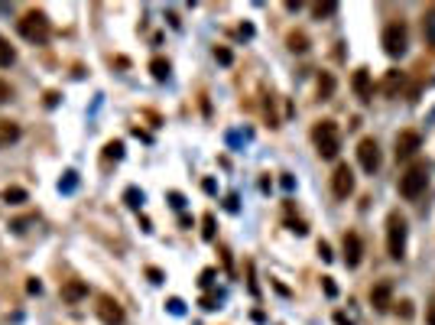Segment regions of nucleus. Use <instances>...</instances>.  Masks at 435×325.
Listing matches in <instances>:
<instances>
[{"label":"nucleus","mask_w":435,"mask_h":325,"mask_svg":"<svg viewBox=\"0 0 435 325\" xmlns=\"http://www.w3.org/2000/svg\"><path fill=\"white\" fill-rule=\"evenodd\" d=\"M403 72H399V68H390V72H387V78H384V91L387 95H397L399 88H403Z\"/></svg>","instance_id":"2eb2a0df"},{"label":"nucleus","mask_w":435,"mask_h":325,"mask_svg":"<svg viewBox=\"0 0 435 325\" xmlns=\"http://www.w3.org/2000/svg\"><path fill=\"white\" fill-rule=\"evenodd\" d=\"M104 156L117 162L120 156H124V143H120V140H111V143H108V147H104Z\"/></svg>","instance_id":"412c9836"},{"label":"nucleus","mask_w":435,"mask_h":325,"mask_svg":"<svg viewBox=\"0 0 435 325\" xmlns=\"http://www.w3.org/2000/svg\"><path fill=\"white\" fill-rule=\"evenodd\" d=\"M351 88H355V95L361 98V101H370V98H374V81H370V68H357L355 78H351Z\"/></svg>","instance_id":"9b49d317"},{"label":"nucleus","mask_w":435,"mask_h":325,"mask_svg":"<svg viewBox=\"0 0 435 325\" xmlns=\"http://www.w3.org/2000/svg\"><path fill=\"white\" fill-rule=\"evenodd\" d=\"M14 59H16V52H14V46L7 43V39L0 36V68H7V66H14Z\"/></svg>","instance_id":"f3484780"},{"label":"nucleus","mask_w":435,"mask_h":325,"mask_svg":"<svg viewBox=\"0 0 435 325\" xmlns=\"http://www.w3.org/2000/svg\"><path fill=\"white\" fill-rule=\"evenodd\" d=\"M124 199H127V205H130V208H140L143 205V192H140V189H127Z\"/></svg>","instance_id":"393cba45"},{"label":"nucleus","mask_w":435,"mask_h":325,"mask_svg":"<svg viewBox=\"0 0 435 325\" xmlns=\"http://www.w3.org/2000/svg\"><path fill=\"white\" fill-rule=\"evenodd\" d=\"M150 72H153L156 81H166V78H169V62H166V59H153V62H150Z\"/></svg>","instance_id":"a211bd4d"},{"label":"nucleus","mask_w":435,"mask_h":325,"mask_svg":"<svg viewBox=\"0 0 435 325\" xmlns=\"http://www.w3.org/2000/svg\"><path fill=\"white\" fill-rule=\"evenodd\" d=\"M426 185H429V170L422 162H416V166H409V170L399 176V195H403V199H419V195L426 192Z\"/></svg>","instance_id":"39448f33"},{"label":"nucleus","mask_w":435,"mask_h":325,"mask_svg":"<svg viewBox=\"0 0 435 325\" xmlns=\"http://www.w3.org/2000/svg\"><path fill=\"white\" fill-rule=\"evenodd\" d=\"M26 289H30V293H43V287H39V280H30V283H26Z\"/></svg>","instance_id":"c9c22d12"},{"label":"nucleus","mask_w":435,"mask_h":325,"mask_svg":"<svg viewBox=\"0 0 435 325\" xmlns=\"http://www.w3.org/2000/svg\"><path fill=\"white\" fill-rule=\"evenodd\" d=\"M10 98H14V88H10L7 81L0 78V104H4V101H10Z\"/></svg>","instance_id":"bb28decb"},{"label":"nucleus","mask_w":435,"mask_h":325,"mask_svg":"<svg viewBox=\"0 0 435 325\" xmlns=\"http://www.w3.org/2000/svg\"><path fill=\"white\" fill-rule=\"evenodd\" d=\"M397 312H399V316H403V319H409V316H413V303H409V299H403V303H397Z\"/></svg>","instance_id":"cd10ccee"},{"label":"nucleus","mask_w":435,"mask_h":325,"mask_svg":"<svg viewBox=\"0 0 435 325\" xmlns=\"http://www.w3.org/2000/svg\"><path fill=\"white\" fill-rule=\"evenodd\" d=\"M169 309L179 316V312H182V303H179V299H169Z\"/></svg>","instance_id":"e433bc0d"},{"label":"nucleus","mask_w":435,"mask_h":325,"mask_svg":"<svg viewBox=\"0 0 435 325\" xmlns=\"http://www.w3.org/2000/svg\"><path fill=\"white\" fill-rule=\"evenodd\" d=\"M312 143H315L318 156L322 160H335V156L341 153V130L335 120H318L315 127H312Z\"/></svg>","instance_id":"f03ea898"},{"label":"nucleus","mask_w":435,"mask_h":325,"mask_svg":"<svg viewBox=\"0 0 435 325\" xmlns=\"http://www.w3.org/2000/svg\"><path fill=\"white\" fill-rule=\"evenodd\" d=\"M332 192L338 195V199H347V195L355 192V172H351V166L347 162H338L332 172Z\"/></svg>","instance_id":"6e6552de"},{"label":"nucleus","mask_w":435,"mask_h":325,"mask_svg":"<svg viewBox=\"0 0 435 325\" xmlns=\"http://www.w3.org/2000/svg\"><path fill=\"white\" fill-rule=\"evenodd\" d=\"M211 280H214V270H205V274H201V287H208Z\"/></svg>","instance_id":"72a5a7b5"},{"label":"nucleus","mask_w":435,"mask_h":325,"mask_svg":"<svg viewBox=\"0 0 435 325\" xmlns=\"http://www.w3.org/2000/svg\"><path fill=\"white\" fill-rule=\"evenodd\" d=\"M406 234H409V228H406L403 215H399V212L387 215V254H390L393 260H403L406 257Z\"/></svg>","instance_id":"7ed1b4c3"},{"label":"nucleus","mask_w":435,"mask_h":325,"mask_svg":"<svg viewBox=\"0 0 435 325\" xmlns=\"http://www.w3.org/2000/svg\"><path fill=\"white\" fill-rule=\"evenodd\" d=\"M370 303H374V309L377 312H387V309H390V306H393V287H390V283H377V287L374 289H370Z\"/></svg>","instance_id":"f8f14e48"},{"label":"nucleus","mask_w":435,"mask_h":325,"mask_svg":"<svg viewBox=\"0 0 435 325\" xmlns=\"http://www.w3.org/2000/svg\"><path fill=\"white\" fill-rule=\"evenodd\" d=\"M318 254H322V260H332L335 254H332V247H328V244L325 241H318Z\"/></svg>","instance_id":"c756f323"},{"label":"nucleus","mask_w":435,"mask_h":325,"mask_svg":"<svg viewBox=\"0 0 435 325\" xmlns=\"http://www.w3.org/2000/svg\"><path fill=\"white\" fill-rule=\"evenodd\" d=\"M16 137H20V130L10 127V120H0V140H16Z\"/></svg>","instance_id":"5701e85b"},{"label":"nucleus","mask_w":435,"mask_h":325,"mask_svg":"<svg viewBox=\"0 0 435 325\" xmlns=\"http://www.w3.org/2000/svg\"><path fill=\"white\" fill-rule=\"evenodd\" d=\"M95 312H98V319H101L104 325H124V309H120V303L114 299V296H108V293H101L95 299Z\"/></svg>","instance_id":"423d86ee"},{"label":"nucleus","mask_w":435,"mask_h":325,"mask_svg":"<svg viewBox=\"0 0 435 325\" xmlns=\"http://www.w3.org/2000/svg\"><path fill=\"white\" fill-rule=\"evenodd\" d=\"M332 91H335V78L328 72H322V75H318V95H322V98H332Z\"/></svg>","instance_id":"6ab92c4d"},{"label":"nucleus","mask_w":435,"mask_h":325,"mask_svg":"<svg viewBox=\"0 0 435 325\" xmlns=\"http://www.w3.org/2000/svg\"><path fill=\"white\" fill-rule=\"evenodd\" d=\"M75 185H78V172H75V170H68V172H65V179H62V182H59V192H72Z\"/></svg>","instance_id":"4be33fe9"},{"label":"nucleus","mask_w":435,"mask_h":325,"mask_svg":"<svg viewBox=\"0 0 435 325\" xmlns=\"http://www.w3.org/2000/svg\"><path fill=\"white\" fill-rule=\"evenodd\" d=\"M286 43H289V49H293V52H305V49H309V39H305V33H289Z\"/></svg>","instance_id":"aec40b11"},{"label":"nucleus","mask_w":435,"mask_h":325,"mask_svg":"<svg viewBox=\"0 0 435 325\" xmlns=\"http://www.w3.org/2000/svg\"><path fill=\"white\" fill-rule=\"evenodd\" d=\"M335 10H338V4H315V7H312V14L322 20V16H332Z\"/></svg>","instance_id":"b1692460"},{"label":"nucleus","mask_w":435,"mask_h":325,"mask_svg":"<svg viewBox=\"0 0 435 325\" xmlns=\"http://www.w3.org/2000/svg\"><path fill=\"white\" fill-rule=\"evenodd\" d=\"M357 160H361V170L370 172V176L380 170V147H377L374 137H364V140L357 143Z\"/></svg>","instance_id":"0eeeda50"},{"label":"nucleus","mask_w":435,"mask_h":325,"mask_svg":"<svg viewBox=\"0 0 435 325\" xmlns=\"http://www.w3.org/2000/svg\"><path fill=\"white\" fill-rule=\"evenodd\" d=\"M419 147H422V137L416 130H403V133H397V160H413L416 153H419Z\"/></svg>","instance_id":"1a4fd4ad"},{"label":"nucleus","mask_w":435,"mask_h":325,"mask_svg":"<svg viewBox=\"0 0 435 325\" xmlns=\"http://www.w3.org/2000/svg\"><path fill=\"white\" fill-rule=\"evenodd\" d=\"M16 30H20V36L26 39V43L46 46V43H49V36H52V23H49V16H46L43 10H30V14L20 16Z\"/></svg>","instance_id":"f257e3e1"},{"label":"nucleus","mask_w":435,"mask_h":325,"mask_svg":"<svg viewBox=\"0 0 435 325\" xmlns=\"http://www.w3.org/2000/svg\"><path fill=\"white\" fill-rule=\"evenodd\" d=\"M422 36H426V43L435 49V7H429L426 16H422Z\"/></svg>","instance_id":"4468645a"},{"label":"nucleus","mask_w":435,"mask_h":325,"mask_svg":"<svg viewBox=\"0 0 435 325\" xmlns=\"http://www.w3.org/2000/svg\"><path fill=\"white\" fill-rule=\"evenodd\" d=\"M4 202H7V205H23V202H26V189L7 185V189H4Z\"/></svg>","instance_id":"dca6fc26"},{"label":"nucleus","mask_w":435,"mask_h":325,"mask_svg":"<svg viewBox=\"0 0 435 325\" xmlns=\"http://www.w3.org/2000/svg\"><path fill=\"white\" fill-rule=\"evenodd\" d=\"M426 322L435 325V296H432V303H429V312H426Z\"/></svg>","instance_id":"7c9ffc66"},{"label":"nucleus","mask_w":435,"mask_h":325,"mask_svg":"<svg viewBox=\"0 0 435 325\" xmlns=\"http://www.w3.org/2000/svg\"><path fill=\"white\" fill-rule=\"evenodd\" d=\"M380 43H384V52L390 56V59H399L406 52V46H409V33H406V23L403 20H393L384 26V36H380Z\"/></svg>","instance_id":"20e7f679"},{"label":"nucleus","mask_w":435,"mask_h":325,"mask_svg":"<svg viewBox=\"0 0 435 325\" xmlns=\"http://www.w3.org/2000/svg\"><path fill=\"white\" fill-rule=\"evenodd\" d=\"M201 225H205V231H201V234H205V241H211V237H214V215H205V218H201Z\"/></svg>","instance_id":"a878e982"},{"label":"nucleus","mask_w":435,"mask_h":325,"mask_svg":"<svg viewBox=\"0 0 435 325\" xmlns=\"http://www.w3.org/2000/svg\"><path fill=\"white\" fill-rule=\"evenodd\" d=\"M325 293H328V296L338 293V289H335V283H332V277H325Z\"/></svg>","instance_id":"2f4dec72"},{"label":"nucleus","mask_w":435,"mask_h":325,"mask_svg":"<svg viewBox=\"0 0 435 325\" xmlns=\"http://www.w3.org/2000/svg\"><path fill=\"white\" fill-rule=\"evenodd\" d=\"M85 296H88V283H81V280L62 283V299H65V303H81Z\"/></svg>","instance_id":"ddd939ff"},{"label":"nucleus","mask_w":435,"mask_h":325,"mask_svg":"<svg viewBox=\"0 0 435 325\" xmlns=\"http://www.w3.org/2000/svg\"><path fill=\"white\" fill-rule=\"evenodd\" d=\"M341 251H345V264L347 267H357V264H361V257H364V241H361V234H357V231H347L345 241H341Z\"/></svg>","instance_id":"9d476101"},{"label":"nucleus","mask_w":435,"mask_h":325,"mask_svg":"<svg viewBox=\"0 0 435 325\" xmlns=\"http://www.w3.org/2000/svg\"><path fill=\"white\" fill-rule=\"evenodd\" d=\"M169 199H172V205H176V208H182V205H185V199H182V195H179V192H172Z\"/></svg>","instance_id":"f704fd0d"},{"label":"nucleus","mask_w":435,"mask_h":325,"mask_svg":"<svg viewBox=\"0 0 435 325\" xmlns=\"http://www.w3.org/2000/svg\"><path fill=\"white\" fill-rule=\"evenodd\" d=\"M147 274H150V280H153V283H159V280H162V274H159V270H156V267H150Z\"/></svg>","instance_id":"473e14b6"},{"label":"nucleus","mask_w":435,"mask_h":325,"mask_svg":"<svg viewBox=\"0 0 435 325\" xmlns=\"http://www.w3.org/2000/svg\"><path fill=\"white\" fill-rule=\"evenodd\" d=\"M214 59L221 62V66H228V62H231V52L228 49H214Z\"/></svg>","instance_id":"c85d7f7f"}]
</instances>
